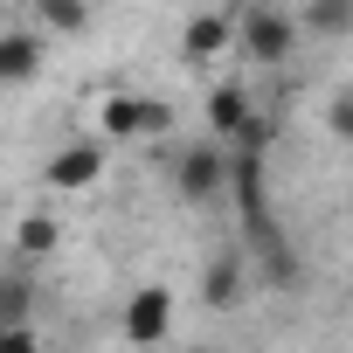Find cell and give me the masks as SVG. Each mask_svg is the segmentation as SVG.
Masks as SVG:
<instances>
[{"mask_svg":"<svg viewBox=\"0 0 353 353\" xmlns=\"http://www.w3.org/2000/svg\"><path fill=\"white\" fill-rule=\"evenodd\" d=\"M97 132H104L111 145L145 139V97H139V90H111V97H97Z\"/></svg>","mask_w":353,"mask_h":353,"instance_id":"cell-7","label":"cell"},{"mask_svg":"<svg viewBox=\"0 0 353 353\" xmlns=\"http://www.w3.org/2000/svg\"><path fill=\"white\" fill-rule=\"evenodd\" d=\"M118 332H125L132 346H166V332H173V291H166V284L132 291L125 312H118Z\"/></svg>","mask_w":353,"mask_h":353,"instance_id":"cell-4","label":"cell"},{"mask_svg":"<svg viewBox=\"0 0 353 353\" xmlns=\"http://www.w3.org/2000/svg\"><path fill=\"white\" fill-rule=\"evenodd\" d=\"M298 21L312 42H339V35H353V0H305Z\"/></svg>","mask_w":353,"mask_h":353,"instance_id":"cell-11","label":"cell"},{"mask_svg":"<svg viewBox=\"0 0 353 353\" xmlns=\"http://www.w3.org/2000/svg\"><path fill=\"white\" fill-rule=\"evenodd\" d=\"M173 132V104L166 97H145V139H166Z\"/></svg>","mask_w":353,"mask_h":353,"instance_id":"cell-16","label":"cell"},{"mask_svg":"<svg viewBox=\"0 0 353 353\" xmlns=\"http://www.w3.org/2000/svg\"><path fill=\"white\" fill-rule=\"evenodd\" d=\"M201 118H208V132H215V139H229V145L256 125V111H250V90H243V83H215V90H208V104H201Z\"/></svg>","mask_w":353,"mask_h":353,"instance_id":"cell-6","label":"cell"},{"mask_svg":"<svg viewBox=\"0 0 353 353\" xmlns=\"http://www.w3.org/2000/svg\"><path fill=\"white\" fill-rule=\"evenodd\" d=\"M243 284H250V263H243V256H208V263H201V305H208V312H229V305L243 298Z\"/></svg>","mask_w":353,"mask_h":353,"instance_id":"cell-8","label":"cell"},{"mask_svg":"<svg viewBox=\"0 0 353 353\" xmlns=\"http://www.w3.org/2000/svg\"><path fill=\"white\" fill-rule=\"evenodd\" d=\"M104 166H111V139L97 132V139H70V145H56L49 166H42V181H49L56 194H90V188L104 181Z\"/></svg>","mask_w":353,"mask_h":353,"instance_id":"cell-3","label":"cell"},{"mask_svg":"<svg viewBox=\"0 0 353 353\" xmlns=\"http://www.w3.org/2000/svg\"><path fill=\"white\" fill-rule=\"evenodd\" d=\"M42 56H49V35H35V28H8V35H0V83H8V90L35 83V77H42Z\"/></svg>","mask_w":353,"mask_h":353,"instance_id":"cell-5","label":"cell"},{"mask_svg":"<svg viewBox=\"0 0 353 353\" xmlns=\"http://www.w3.org/2000/svg\"><path fill=\"white\" fill-rule=\"evenodd\" d=\"M35 21H42V35L70 42V35L90 28V0H35Z\"/></svg>","mask_w":353,"mask_h":353,"instance_id":"cell-12","label":"cell"},{"mask_svg":"<svg viewBox=\"0 0 353 353\" xmlns=\"http://www.w3.org/2000/svg\"><path fill=\"white\" fill-rule=\"evenodd\" d=\"M325 132H332L339 145H353V90H332V97H325Z\"/></svg>","mask_w":353,"mask_h":353,"instance_id":"cell-14","label":"cell"},{"mask_svg":"<svg viewBox=\"0 0 353 353\" xmlns=\"http://www.w3.org/2000/svg\"><path fill=\"white\" fill-rule=\"evenodd\" d=\"M194 353H208V346H194Z\"/></svg>","mask_w":353,"mask_h":353,"instance_id":"cell-17","label":"cell"},{"mask_svg":"<svg viewBox=\"0 0 353 353\" xmlns=\"http://www.w3.org/2000/svg\"><path fill=\"white\" fill-rule=\"evenodd\" d=\"M35 312V277H28V256L0 270V325H28Z\"/></svg>","mask_w":353,"mask_h":353,"instance_id":"cell-10","label":"cell"},{"mask_svg":"<svg viewBox=\"0 0 353 353\" xmlns=\"http://www.w3.org/2000/svg\"><path fill=\"white\" fill-rule=\"evenodd\" d=\"M0 353H42L35 325H0Z\"/></svg>","mask_w":353,"mask_h":353,"instance_id":"cell-15","label":"cell"},{"mask_svg":"<svg viewBox=\"0 0 353 353\" xmlns=\"http://www.w3.org/2000/svg\"><path fill=\"white\" fill-rule=\"evenodd\" d=\"M173 188H181L188 208H215L236 194V145L229 139H201V145H181L173 152Z\"/></svg>","mask_w":353,"mask_h":353,"instance_id":"cell-1","label":"cell"},{"mask_svg":"<svg viewBox=\"0 0 353 353\" xmlns=\"http://www.w3.org/2000/svg\"><path fill=\"white\" fill-rule=\"evenodd\" d=\"M298 35H305V21H298L291 8H250L243 28H236V49H243L256 70H277V63H291Z\"/></svg>","mask_w":353,"mask_h":353,"instance_id":"cell-2","label":"cell"},{"mask_svg":"<svg viewBox=\"0 0 353 353\" xmlns=\"http://www.w3.org/2000/svg\"><path fill=\"white\" fill-rule=\"evenodd\" d=\"M14 256H56V215H21L14 222Z\"/></svg>","mask_w":353,"mask_h":353,"instance_id":"cell-13","label":"cell"},{"mask_svg":"<svg viewBox=\"0 0 353 353\" xmlns=\"http://www.w3.org/2000/svg\"><path fill=\"white\" fill-rule=\"evenodd\" d=\"M236 28H243V21H229V14H194V21H188V35H181L188 63H215V56L236 42Z\"/></svg>","mask_w":353,"mask_h":353,"instance_id":"cell-9","label":"cell"}]
</instances>
